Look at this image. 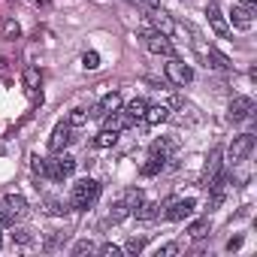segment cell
Segmentation results:
<instances>
[{"mask_svg":"<svg viewBox=\"0 0 257 257\" xmlns=\"http://www.w3.org/2000/svg\"><path fill=\"white\" fill-rule=\"evenodd\" d=\"M239 245H242V236H236V239H230V242H227V251H236Z\"/></svg>","mask_w":257,"mask_h":257,"instance_id":"cell-36","label":"cell"},{"mask_svg":"<svg viewBox=\"0 0 257 257\" xmlns=\"http://www.w3.org/2000/svg\"><path fill=\"white\" fill-rule=\"evenodd\" d=\"M143 118H146L149 127H158V124H164V121L170 118V106H161V103H158V106H149Z\"/></svg>","mask_w":257,"mask_h":257,"instance_id":"cell-14","label":"cell"},{"mask_svg":"<svg viewBox=\"0 0 257 257\" xmlns=\"http://www.w3.org/2000/svg\"><path fill=\"white\" fill-rule=\"evenodd\" d=\"M176 152V143L173 140H155L152 143V155H158V158H170Z\"/></svg>","mask_w":257,"mask_h":257,"instance_id":"cell-20","label":"cell"},{"mask_svg":"<svg viewBox=\"0 0 257 257\" xmlns=\"http://www.w3.org/2000/svg\"><path fill=\"white\" fill-rule=\"evenodd\" d=\"M251 149H254V134H242V137H236V140L230 143V152H227L230 164H242V161L251 155Z\"/></svg>","mask_w":257,"mask_h":257,"instance_id":"cell-5","label":"cell"},{"mask_svg":"<svg viewBox=\"0 0 257 257\" xmlns=\"http://www.w3.org/2000/svg\"><path fill=\"white\" fill-rule=\"evenodd\" d=\"M146 109H149V103H146L143 97H137V100H131V103H127V106H124V112H127V115H131L134 121H137V118H143V115H146Z\"/></svg>","mask_w":257,"mask_h":257,"instance_id":"cell-21","label":"cell"},{"mask_svg":"<svg viewBox=\"0 0 257 257\" xmlns=\"http://www.w3.org/2000/svg\"><path fill=\"white\" fill-rule=\"evenodd\" d=\"M115 109H121V97H118V94L112 91V94L100 97V103L94 106V112H91V115H94V118H106V115H112Z\"/></svg>","mask_w":257,"mask_h":257,"instance_id":"cell-10","label":"cell"},{"mask_svg":"<svg viewBox=\"0 0 257 257\" xmlns=\"http://www.w3.org/2000/svg\"><path fill=\"white\" fill-rule=\"evenodd\" d=\"M10 224V212H0V227H7Z\"/></svg>","mask_w":257,"mask_h":257,"instance_id":"cell-38","label":"cell"},{"mask_svg":"<svg viewBox=\"0 0 257 257\" xmlns=\"http://www.w3.org/2000/svg\"><path fill=\"white\" fill-rule=\"evenodd\" d=\"M67 124H70V127H82V124H88V112H85V109H73Z\"/></svg>","mask_w":257,"mask_h":257,"instance_id":"cell-28","label":"cell"},{"mask_svg":"<svg viewBox=\"0 0 257 257\" xmlns=\"http://www.w3.org/2000/svg\"><path fill=\"white\" fill-rule=\"evenodd\" d=\"M19 34H22V28H19L13 19H7V22H4V40H19Z\"/></svg>","mask_w":257,"mask_h":257,"instance_id":"cell-26","label":"cell"},{"mask_svg":"<svg viewBox=\"0 0 257 257\" xmlns=\"http://www.w3.org/2000/svg\"><path fill=\"white\" fill-rule=\"evenodd\" d=\"M124 203L131 206V212H134V209L143 203V191H140V188H131V191H127V197H124Z\"/></svg>","mask_w":257,"mask_h":257,"instance_id":"cell-29","label":"cell"},{"mask_svg":"<svg viewBox=\"0 0 257 257\" xmlns=\"http://www.w3.org/2000/svg\"><path fill=\"white\" fill-rule=\"evenodd\" d=\"M82 64H85L88 70H97V67H100V55H97V52H85V55H82Z\"/></svg>","mask_w":257,"mask_h":257,"instance_id":"cell-31","label":"cell"},{"mask_svg":"<svg viewBox=\"0 0 257 257\" xmlns=\"http://www.w3.org/2000/svg\"><path fill=\"white\" fill-rule=\"evenodd\" d=\"M194 206H197V203H194L191 197H185V200H173V203L167 206L164 218H167V221H185V218L194 212Z\"/></svg>","mask_w":257,"mask_h":257,"instance_id":"cell-8","label":"cell"},{"mask_svg":"<svg viewBox=\"0 0 257 257\" xmlns=\"http://www.w3.org/2000/svg\"><path fill=\"white\" fill-rule=\"evenodd\" d=\"M97 197H100V182L85 176V179H79V182L73 185V191H70V206H73V209H88V206L97 203Z\"/></svg>","mask_w":257,"mask_h":257,"instance_id":"cell-1","label":"cell"},{"mask_svg":"<svg viewBox=\"0 0 257 257\" xmlns=\"http://www.w3.org/2000/svg\"><path fill=\"white\" fill-rule=\"evenodd\" d=\"M70 134H73V127H70L67 121H61L55 131H52V137H49V149H52L55 155H58V152H64V149L70 146V140H73Z\"/></svg>","mask_w":257,"mask_h":257,"instance_id":"cell-7","label":"cell"},{"mask_svg":"<svg viewBox=\"0 0 257 257\" xmlns=\"http://www.w3.org/2000/svg\"><path fill=\"white\" fill-rule=\"evenodd\" d=\"M254 115V100L251 97H233L230 100V121H248Z\"/></svg>","mask_w":257,"mask_h":257,"instance_id":"cell-6","label":"cell"},{"mask_svg":"<svg viewBox=\"0 0 257 257\" xmlns=\"http://www.w3.org/2000/svg\"><path fill=\"white\" fill-rule=\"evenodd\" d=\"M149 19H152V25H155V31H158V34H164V37H173V34H176V22H173L167 13L155 10Z\"/></svg>","mask_w":257,"mask_h":257,"instance_id":"cell-12","label":"cell"},{"mask_svg":"<svg viewBox=\"0 0 257 257\" xmlns=\"http://www.w3.org/2000/svg\"><path fill=\"white\" fill-rule=\"evenodd\" d=\"M242 7H245L248 13H257V0H242Z\"/></svg>","mask_w":257,"mask_h":257,"instance_id":"cell-37","label":"cell"},{"mask_svg":"<svg viewBox=\"0 0 257 257\" xmlns=\"http://www.w3.org/2000/svg\"><path fill=\"white\" fill-rule=\"evenodd\" d=\"M164 73H167V79H170L173 85H179V88H185V85L194 82V70H191L185 61H179V58H170V64L164 67Z\"/></svg>","mask_w":257,"mask_h":257,"instance_id":"cell-4","label":"cell"},{"mask_svg":"<svg viewBox=\"0 0 257 257\" xmlns=\"http://www.w3.org/2000/svg\"><path fill=\"white\" fill-rule=\"evenodd\" d=\"M13 239H16V242H22V245H28V242H31V233H25V230H16V233H13Z\"/></svg>","mask_w":257,"mask_h":257,"instance_id":"cell-35","label":"cell"},{"mask_svg":"<svg viewBox=\"0 0 257 257\" xmlns=\"http://www.w3.org/2000/svg\"><path fill=\"white\" fill-rule=\"evenodd\" d=\"M254 13H248L242 4L239 7H233V13H230V19H233V25L239 28V31H251V25H254V19H251Z\"/></svg>","mask_w":257,"mask_h":257,"instance_id":"cell-15","label":"cell"},{"mask_svg":"<svg viewBox=\"0 0 257 257\" xmlns=\"http://www.w3.org/2000/svg\"><path fill=\"white\" fill-rule=\"evenodd\" d=\"M46 212H49V215H67L70 209H67V203H61V200H52V197H49V200H46Z\"/></svg>","mask_w":257,"mask_h":257,"instance_id":"cell-25","label":"cell"},{"mask_svg":"<svg viewBox=\"0 0 257 257\" xmlns=\"http://www.w3.org/2000/svg\"><path fill=\"white\" fill-rule=\"evenodd\" d=\"M103 121H106V124H103V127H106V131H115V134H121V131H127V127H131V124H134V118H131V115H127V112H118V109H115L112 115H106Z\"/></svg>","mask_w":257,"mask_h":257,"instance_id":"cell-11","label":"cell"},{"mask_svg":"<svg viewBox=\"0 0 257 257\" xmlns=\"http://www.w3.org/2000/svg\"><path fill=\"white\" fill-rule=\"evenodd\" d=\"M40 82H43V76H40V70H37V67H28V70H25V88H28V94H31L34 100L40 97V94H37V88H40ZM40 100H43V97H40Z\"/></svg>","mask_w":257,"mask_h":257,"instance_id":"cell-17","label":"cell"},{"mask_svg":"<svg viewBox=\"0 0 257 257\" xmlns=\"http://www.w3.org/2000/svg\"><path fill=\"white\" fill-rule=\"evenodd\" d=\"M143 43L152 55H167V58H176V49L170 43V37L158 34V31H143Z\"/></svg>","mask_w":257,"mask_h":257,"instance_id":"cell-3","label":"cell"},{"mask_svg":"<svg viewBox=\"0 0 257 257\" xmlns=\"http://www.w3.org/2000/svg\"><path fill=\"white\" fill-rule=\"evenodd\" d=\"M100 254H103V257H118V254H121V248H118V245H112V242H106V245H100Z\"/></svg>","mask_w":257,"mask_h":257,"instance_id":"cell-32","label":"cell"},{"mask_svg":"<svg viewBox=\"0 0 257 257\" xmlns=\"http://www.w3.org/2000/svg\"><path fill=\"white\" fill-rule=\"evenodd\" d=\"M88 251H94V245H91L88 239H82V242H76V248H73V254H88Z\"/></svg>","mask_w":257,"mask_h":257,"instance_id":"cell-34","label":"cell"},{"mask_svg":"<svg viewBox=\"0 0 257 257\" xmlns=\"http://www.w3.org/2000/svg\"><path fill=\"white\" fill-rule=\"evenodd\" d=\"M0 248H4V239H0Z\"/></svg>","mask_w":257,"mask_h":257,"instance_id":"cell-40","label":"cell"},{"mask_svg":"<svg viewBox=\"0 0 257 257\" xmlns=\"http://www.w3.org/2000/svg\"><path fill=\"white\" fill-rule=\"evenodd\" d=\"M209 58L215 61L212 67H221V70H227V67H230V58H227V55H221V52H218V49H212V46H209Z\"/></svg>","mask_w":257,"mask_h":257,"instance_id":"cell-27","label":"cell"},{"mask_svg":"<svg viewBox=\"0 0 257 257\" xmlns=\"http://www.w3.org/2000/svg\"><path fill=\"white\" fill-rule=\"evenodd\" d=\"M173 254H179V245H176V242H170V245L158 248V257H173Z\"/></svg>","mask_w":257,"mask_h":257,"instance_id":"cell-33","label":"cell"},{"mask_svg":"<svg viewBox=\"0 0 257 257\" xmlns=\"http://www.w3.org/2000/svg\"><path fill=\"white\" fill-rule=\"evenodd\" d=\"M164 164H167V158H158V155H152V158H149V164L143 167V176H158V173L164 170Z\"/></svg>","mask_w":257,"mask_h":257,"instance_id":"cell-23","label":"cell"},{"mask_svg":"<svg viewBox=\"0 0 257 257\" xmlns=\"http://www.w3.org/2000/svg\"><path fill=\"white\" fill-rule=\"evenodd\" d=\"M206 16H209V25H212V31H215L218 37H230V25L224 22L218 4H209V7H206Z\"/></svg>","mask_w":257,"mask_h":257,"instance_id":"cell-9","label":"cell"},{"mask_svg":"<svg viewBox=\"0 0 257 257\" xmlns=\"http://www.w3.org/2000/svg\"><path fill=\"white\" fill-rule=\"evenodd\" d=\"M146 4H149L152 10H161V0H146Z\"/></svg>","mask_w":257,"mask_h":257,"instance_id":"cell-39","label":"cell"},{"mask_svg":"<svg viewBox=\"0 0 257 257\" xmlns=\"http://www.w3.org/2000/svg\"><path fill=\"white\" fill-rule=\"evenodd\" d=\"M221 173V149H212V155H209V164H206V173H203V188H209L212 185V179Z\"/></svg>","mask_w":257,"mask_h":257,"instance_id":"cell-13","label":"cell"},{"mask_svg":"<svg viewBox=\"0 0 257 257\" xmlns=\"http://www.w3.org/2000/svg\"><path fill=\"white\" fill-rule=\"evenodd\" d=\"M134 215H137V221H155V218L161 215V206H158V203H140V206L134 209Z\"/></svg>","mask_w":257,"mask_h":257,"instance_id":"cell-18","label":"cell"},{"mask_svg":"<svg viewBox=\"0 0 257 257\" xmlns=\"http://www.w3.org/2000/svg\"><path fill=\"white\" fill-rule=\"evenodd\" d=\"M73 170H76V158H70V155H61V152H58V158L46 161V176L55 179V182L73 176Z\"/></svg>","mask_w":257,"mask_h":257,"instance_id":"cell-2","label":"cell"},{"mask_svg":"<svg viewBox=\"0 0 257 257\" xmlns=\"http://www.w3.org/2000/svg\"><path fill=\"white\" fill-rule=\"evenodd\" d=\"M115 143H118V134H115V131H106V127H103V131L97 134V140H94L97 149H112Z\"/></svg>","mask_w":257,"mask_h":257,"instance_id":"cell-22","label":"cell"},{"mask_svg":"<svg viewBox=\"0 0 257 257\" xmlns=\"http://www.w3.org/2000/svg\"><path fill=\"white\" fill-rule=\"evenodd\" d=\"M188 233H191L194 239H203V236L209 233V218H200V221H194V224L188 227Z\"/></svg>","mask_w":257,"mask_h":257,"instance_id":"cell-24","label":"cell"},{"mask_svg":"<svg viewBox=\"0 0 257 257\" xmlns=\"http://www.w3.org/2000/svg\"><path fill=\"white\" fill-rule=\"evenodd\" d=\"M4 206H7L10 215H28V200L22 194H7L4 197Z\"/></svg>","mask_w":257,"mask_h":257,"instance_id":"cell-16","label":"cell"},{"mask_svg":"<svg viewBox=\"0 0 257 257\" xmlns=\"http://www.w3.org/2000/svg\"><path fill=\"white\" fill-rule=\"evenodd\" d=\"M143 248H146V239H127V245H124V251H127V254H134V257H137Z\"/></svg>","mask_w":257,"mask_h":257,"instance_id":"cell-30","label":"cell"},{"mask_svg":"<svg viewBox=\"0 0 257 257\" xmlns=\"http://www.w3.org/2000/svg\"><path fill=\"white\" fill-rule=\"evenodd\" d=\"M127 215H131V206H127V203L121 200V203H115V206L109 209V215H106V221H109V224H121V221H124Z\"/></svg>","mask_w":257,"mask_h":257,"instance_id":"cell-19","label":"cell"}]
</instances>
